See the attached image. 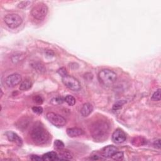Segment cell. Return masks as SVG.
I'll list each match as a JSON object with an SVG mask.
<instances>
[{
    "instance_id": "obj_1",
    "label": "cell",
    "mask_w": 161,
    "mask_h": 161,
    "mask_svg": "<svg viewBox=\"0 0 161 161\" xmlns=\"http://www.w3.org/2000/svg\"><path fill=\"white\" fill-rule=\"evenodd\" d=\"M109 129V125L106 122L98 120L91 125L90 133L95 140L102 142L108 137Z\"/></svg>"
},
{
    "instance_id": "obj_2",
    "label": "cell",
    "mask_w": 161,
    "mask_h": 161,
    "mask_svg": "<svg viewBox=\"0 0 161 161\" xmlns=\"http://www.w3.org/2000/svg\"><path fill=\"white\" fill-rule=\"evenodd\" d=\"M30 137L37 145L45 144L50 139L48 132L42 126L35 125L30 131Z\"/></svg>"
},
{
    "instance_id": "obj_3",
    "label": "cell",
    "mask_w": 161,
    "mask_h": 161,
    "mask_svg": "<svg viewBox=\"0 0 161 161\" xmlns=\"http://www.w3.org/2000/svg\"><path fill=\"white\" fill-rule=\"evenodd\" d=\"M98 79L101 84L106 86L113 85L117 78V74L110 69H103L98 73Z\"/></svg>"
},
{
    "instance_id": "obj_4",
    "label": "cell",
    "mask_w": 161,
    "mask_h": 161,
    "mask_svg": "<svg viewBox=\"0 0 161 161\" xmlns=\"http://www.w3.org/2000/svg\"><path fill=\"white\" fill-rule=\"evenodd\" d=\"M48 13V7L44 3H39L35 5L32 11V16L36 20L42 21L45 19Z\"/></svg>"
},
{
    "instance_id": "obj_5",
    "label": "cell",
    "mask_w": 161,
    "mask_h": 161,
    "mask_svg": "<svg viewBox=\"0 0 161 161\" xmlns=\"http://www.w3.org/2000/svg\"><path fill=\"white\" fill-rule=\"evenodd\" d=\"M4 21L9 28L15 29L22 24L23 20L20 15L15 13L9 14L5 16Z\"/></svg>"
},
{
    "instance_id": "obj_6",
    "label": "cell",
    "mask_w": 161,
    "mask_h": 161,
    "mask_svg": "<svg viewBox=\"0 0 161 161\" xmlns=\"http://www.w3.org/2000/svg\"><path fill=\"white\" fill-rule=\"evenodd\" d=\"M62 80L63 84L69 90L73 91H78L80 89V84L79 80L75 77L66 75L62 77Z\"/></svg>"
},
{
    "instance_id": "obj_7",
    "label": "cell",
    "mask_w": 161,
    "mask_h": 161,
    "mask_svg": "<svg viewBox=\"0 0 161 161\" xmlns=\"http://www.w3.org/2000/svg\"><path fill=\"white\" fill-rule=\"evenodd\" d=\"M46 117L47 120L51 123L53 125L57 127H63L66 124V120L61 115L53 113L48 112L47 113Z\"/></svg>"
},
{
    "instance_id": "obj_8",
    "label": "cell",
    "mask_w": 161,
    "mask_h": 161,
    "mask_svg": "<svg viewBox=\"0 0 161 161\" xmlns=\"http://www.w3.org/2000/svg\"><path fill=\"white\" fill-rule=\"evenodd\" d=\"M21 81V77L19 74L15 73L8 76L5 79V83L6 85L10 88L15 87L18 85Z\"/></svg>"
},
{
    "instance_id": "obj_9",
    "label": "cell",
    "mask_w": 161,
    "mask_h": 161,
    "mask_svg": "<svg viewBox=\"0 0 161 161\" xmlns=\"http://www.w3.org/2000/svg\"><path fill=\"white\" fill-rule=\"evenodd\" d=\"M112 139L115 144H120L126 140V135L122 130L117 129L112 134Z\"/></svg>"
},
{
    "instance_id": "obj_10",
    "label": "cell",
    "mask_w": 161,
    "mask_h": 161,
    "mask_svg": "<svg viewBox=\"0 0 161 161\" xmlns=\"http://www.w3.org/2000/svg\"><path fill=\"white\" fill-rule=\"evenodd\" d=\"M118 151V150L116 147L113 145H108L101 150V155L104 157L110 158Z\"/></svg>"
},
{
    "instance_id": "obj_11",
    "label": "cell",
    "mask_w": 161,
    "mask_h": 161,
    "mask_svg": "<svg viewBox=\"0 0 161 161\" xmlns=\"http://www.w3.org/2000/svg\"><path fill=\"white\" fill-rule=\"evenodd\" d=\"M6 136L9 141L13 142L18 145V146H21L23 144L22 139L17 135V134L12 131H8L6 132Z\"/></svg>"
},
{
    "instance_id": "obj_12",
    "label": "cell",
    "mask_w": 161,
    "mask_h": 161,
    "mask_svg": "<svg viewBox=\"0 0 161 161\" xmlns=\"http://www.w3.org/2000/svg\"><path fill=\"white\" fill-rule=\"evenodd\" d=\"M67 134L70 137H77L85 134L84 131L79 128H69L67 129Z\"/></svg>"
},
{
    "instance_id": "obj_13",
    "label": "cell",
    "mask_w": 161,
    "mask_h": 161,
    "mask_svg": "<svg viewBox=\"0 0 161 161\" xmlns=\"http://www.w3.org/2000/svg\"><path fill=\"white\" fill-rule=\"evenodd\" d=\"M93 111V106L91 104L86 103L83 104L81 110H80V113L84 117L89 116Z\"/></svg>"
},
{
    "instance_id": "obj_14",
    "label": "cell",
    "mask_w": 161,
    "mask_h": 161,
    "mask_svg": "<svg viewBox=\"0 0 161 161\" xmlns=\"http://www.w3.org/2000/svg\"><path fill=\"white\" fill-rule=\"evenodd\" d=\"M58 151V160H71L73 157L72 154L67 150H64L63 149L59 150Z\"/></svg>"
},
{
    "instance_id": "obj_15",
    "label": "cell",
    "mask_w": 161,
    "mask_h": 161,
    "mask_svg": "<svg viewBox=\"0 0 161 161\" xmlns=\"http://www.w3.org/2000/svg\"><path fill=\"white\" fill-rule=\"evenodd\" d=\"M43 160L52 161L55 160H58V154L56 152H49L43 155Z\"/></svg>"
},
{
    "instance_id": "obj_16",
    "label": "cell",
    "mask_w": 161,
    "mask_h": 161,
    "mask_svg": "<svg viewBox=\"0 0 161 161\" xmlns=\"http://www.w3.org/2000/svg\"><path fill=\"white\" fill-rule=\"evenodd\" d=\"M32 86V83L31 80L29 79H26L20 84V90L21 91H26L30 89Z\"/></svg>"
},
{
    "instance_id": "obj_17",
    "label": "cell",
    "mask_w": 161,
    "mask_h": 161,
    "mask_svg": "<svg viewBox=\"0 0 161 161\" xmlns=\"http://www.w3.org/2000/svg\"><path fill=\"white\" fill-rule=\"evenodd\" d=\"M28 125H29V121L26 119H25V120H21L20 121H19L17 123L16 126L19 129L23 130V129H25L26 127L28 126Z\"/></svg>"
},
{
    "instance_id": "obj_18",
    "label": "cell",
    "mask_w": 161,
    "mask_h": 161,
    "mask_svg": "<svg viewBox=\"0 0 161 161\" xmlns=\"http://www.w3.org/2000/svg\"><path fill=\"white\" fill-rule=\"evenodd\" d=\"M64 101L69 105L74 106L76 104V99L71 95H67L64 98Z\"/></svg>"
},
{
    "instance_id": "obj_19",
    "label": "cell",
    "mask_w": 161,
    "mask_h": 161,
    "mask_svg": "<svg viewBox=\"0 0 161 161\" xmlns=\"http://www.w3.org/2000/svg\"><path fill=\"white\" fill-rule=\"evenodd\" d=\"M37 72H44L45 71V69L44 67V66L40 64V63H34V64H32V66Z\"/></svg>"
},
{
    "instance_id": "obj_20",
    "label": "cell",
    "mask_w": 161,
    "mask_h": 161,
    "mask_svg": "<svg viewBox=\"0 0 161 161\" xmlns=\"http://www.w3.org/2000/svg\"><path fill=\"white\" fill-rule=\"evenodd\" d=\"M126 103L125 101L124 100H120V101H118V102H117L113 106V110L116 111V110H120V108H122V106Z\"/></svg>"
},
{
    "instance_id": "obj_21",
    "label": "cell",
    "mask_w": 161,
    "mask_h": 161,
    "mask_svg": "<svg viewBox=\"0 0 161 161\" xmlns=\"http://www.w3.org/2000/svg\"><path fill=\"white\" fill-rule=\"evenodd\" d=\"M123 153L122 152H116L112 157V158L115 160H122L123 159Z\"/></svg>"
},
{
    "instance_id": "obj_22",
    "label": "cell",
    "mask_w": 161,
    "mask_h": 161,
    "mask_svg": "<svg viewBox=\"0 0 161 161\" xmlns=\"http://www.w3.org/2000/svg\"><path fill=\"white\" fill-rule=\"evenodd\" d=\"M54 147L58 150L63 149L64 148V144L60 140H56L54 142Z\"/></svg>"
},
{
    "instance_id": "obj_23",
    "label": "cell",
    "mask_w": 161,
    "mask_h": 161,
    "mask_svg": "<svg viewBox=\"0 0 161 161\" xmlns=\"http://www.w3.org/2000/svg\"><path fill=\"white\" fill-rule=\"evenodd\" d=\"M151 99L153 101H160V89H158L152 96Z\"/></svg>"
},
{
    "instance_id": "obj_24",
    "label": "cell",
    "mask_w": 161,
    "mask_h": 161,
    "mask_svg": "<svg viewBox=\"0 0 161 161\" xmlns=\"http://www.w3.org/2000/svg\"><path fill=\"white\" fill-rule=\"evenodd\" d=\"M33 101L37 104H42L44 102V99L40 95H35L33 97Z\"/></svg>"
},
{
    "instance_id": "obj_25",
    "label": "cell",
    "mask_w": 161,
    "mask_h": 161,
    "mask_svg": "<svg viewBox=\"0 0 161 161\" xmlns=\"http://www.w3.org/2000/svg\"><path fill=\"white\" fill-rule=\"evenodd\" d=\"M32 110L34 113L38 115H40L43 113V108L41 106H34L32 108Z\"/></svg>"
},
{
    "instance_id": "obj_26",
    "label": "cell",
    "mask_w": 161,
    "mask_h": 161,
    "mask_svg": "<svg viewBox=\"0 0 161 161\" xmlns=\"http://www.w3.org/2000/svg\"><path fill=\"white\" fill-rule=\"evenodd\" d=\"M58 73L62 76V77H64V76H66V75H67V71H66V69L64 67H62L60 69H59Z\"/></svg>"
},
{
    "instance_id": "obj_27",
    "label": "cell",
    "mask_w": 161,
    "mask_h": 161,
    "mask_svg": "<svg viewBox=\"0 0 161 161\" xmlns=\"http://www.w3.org/2000/svg\"><path fill=\"white\" fill-rule=\"evenodd\" d=\"M30 2H20L18 5V7L20 8H23L25 7H26V6L28 5V4H29Z\"/></svg>"
},
{
    "instance_id": "obj_28",
    "label": "cell",
    "mask_w": 161,
    "mask_h": 161,
    "mask_svg": "<svg viewBox=\"0 0 161 161\" xmlns=\"http://www.w3.org/2000/svg\"><path fill=\"white\" fill-rule=\"evenodd\" d=\"M30 159L32 160H43L42 157H40L39 155H32L30 156Z\"/></svg>"
},
{
    "instance_id": "obj_29",
    "label": "cell",
    "mask_w": 161,
    "mask_h": 161,
    "mask_svg": "<svg viewBox=\"0 0 161 161\" xmlns=\"http://www.w3.org/2000/svg\"><path fill=\"white\" fill-rule=\"evenodd\" d=\"M154 146H155L156 148H157V149H159L160 148V140L159 139V140H155V141L154 142Z\"/></svg>"
}]
</instances>
